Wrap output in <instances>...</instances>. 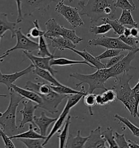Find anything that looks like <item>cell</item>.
Returning <instances> with one entry per match:
<instances>
[{"instance_id": "4dcf8cb0", "label": "cell", "mask_w": 139, "mask_h": 148, "mask_svg": "<svg viewBox=\"0 0 139 148\" xmlns=\"http://www.w3.org/2000/svg\"><path fill=\"white\" fill-rule=\"evenodd\" d=\"M61 36L69 40L75 45L79 44L83 40V38L77 35L76 31L74 30L67 29L64 27H63Z\"/></svg>"}, {"instance_id": "8d00e7d4", "label": "cell", "mask_w": 139, "mask_h": 148, "mask_svg": "<svg viewBox=\"0 0 139 148\" xmlns=\"http://www.w3.org/2000/svg\"><path fill=\"white\" fill-rule=\"evenodd\" d=\"M97 95L94 94L93 93H87L83 97L84 103L89 108V113L91 116H93V112L92 111V108H94L97 105L96 101Z\"/></svg>"}, {"instance_id": "9c48e42d", "label": "cell", "mask_w": 139, "mask_h": 148, "mask_svg": "<svg viewBox=\"0 0 139 148\" xmlns=\"http://www.w3.org/2000/svg\"><path fill=\"white\" fill-rule=\"evenodd\" d=\"M15 34L17 40L16 45L12 48L8 49L3 54H9L10 53L17 49H22L30 53L33 52L38 49V43L32 40L27 35H25L22 33L21 28H19L16 29Z\"/></svg>"}, {"instance_id": "f35d334b", "label": "cell", "mask_w": 139, "mask_h": 148, "mask_svg": "<svg viewBox=\"0 0 139 148\" xmlns=\"http://www.w3.org/2000/svg\"><path fill=\"white\" fill-rule=\"evenodd\" d=\"M121 51L122 50L121 49H107L105 52L102 53V54L96 57V58L100 60L107 58H111L120 55Z\"/></svg>"}, {"instance_id": "f5cc1de1", "label": "cell", "mask_w": 139, "mask_h": 148, "mask_svg": "<svg viewBox=\"0 0 139 148\" xmlns=\"http://www.w3.org/2000/svg\"><path fill=\"white\" fill-rule=\"evenodd\" d=\"M7 95H0V97H7Z\"/></svg>"}, {"instance_id": "681fc988", "label": "cell", "mask_w": 139, "mask_h": 148, "mask_svg": "<svg viewBox=\"0 0 139 148\" xmlns=\"http://www.w3.org/2000/svg\"><path fill=\"white\" fill-rule=\"evenodd\" d=\"M123 35L126 36H129L131 35V29L128 27H125V31L123 32Z\"/></svg>"}, {"instance_id": "603a6c76", "label": "cell", "mask_w": 139, "mask_h": 148, "mask_svg": "<svg viewBox=\"0 0 139 148\" xmlns=\"http://www.w3.org/2000/svg\"><path fill=\"white\" fill-rule=\"evenodd\" d=\"M89 136L87 137H83L81 135V131L78 130L77 136L72 137L69 135L65 145V148H84Z\"/></svg>"}, {"instance_id": "74e56055", "label": "cell", "mask_w": 139, "mask_h": 148, "mask_svg": "<svg viewBox=\"0 0 139 148\" xmlns=\"http://www.w3.org/2000/svg\"><path fill=\"white\" fill-rule=\"evenodd\" d=\"M33 23L34 25V27L32 28L29 32V33L26 35L28 38L32 37L33 38H37L41 36H44L45 31H42L39 25V20H35L33 21Z\"/></svg>"}, {"instance_id": "f907efd6", "label": "cell", "mask_w": 139, "mask_h": 148, "mask_svg": "<svg viewBox=\"0 0 139 148\" xmlns=\"http://www.w3.org/2000/svg\"><path fill=\"white\" fill-rule=\"evenodd\" d=\"M9 55V54H3V56H2L1 57H0V61H1V62L3 61V58H6V57H8ZM0 73H1V70H0Z\"/></svg>"}, {"instance_id": "83f0119b", "label": "cell", "mask_w": 139, "mask_h": 148, "mask_svg": "<svg viewBox=\"0 0 139 148\" xmlns=\"http://www.w3.org/2000/svg\"><path fill=\"white\" fill-rule=\"evenodd\" d=\"M103 23H107L109 24L112 29L114 30V33L115 34L120 35L123 34V32L125 31V27L124 25H122L121 23L117 19H110L108 18H101Z\"/></svg>"}, {"instance_id": "7402d4cb", "label": "cell", "mask_w": 139, "mask_h": 148, "mask_svg": "<svg viewBox=\"0 0 139 148\" xmlns=\"http://www.w3.org/2000/svg\"><path fill=\"white\" fill-rule=\"evenodd\" d=\"M11 88H12L15 91L17 92L21 96L25 98H27L28 100H31L38 105L40 104L42 102V99L41 97L36 92L27 90L26 88L23 89L22 88L17 86V85L15 84H13L12 85Z\"/></svg>"}, {"instance_id": "30bf717a", "label": "cell", "mask_w": 139, "mask_h": 148, "mask_svg": "<svg viewBox=\"0 0 139 148\" xmlns=\"http://www.w3.org/2000/svg\"><path fill=\"white\" fill-rule=\"evenodd\" d=\"M139 52V48L132 51H129L127 55L122 58L117 64L109 68V70L112 75V78H117V77L131 69H135L134 66L131 65V62L135 59L136 53Z\"/></svg>"}, {"instance_id": "d590c367", "label": "cell", "mask_w": 139, "mask_h": 148, "mask_svg": "<svg viewBox=\"0 0 139 148\" xmlns=\"http://www.w3.org/2000/svg\"><path fill=\"white\" fill-rule=\"evenodd\" d=\"M113 132L112 127H108L106 130L102 132V135L108 143L109 148H118V145L115 139V136L113 135Z\"/></svg>"}, {"instance_id": "277c9868", "label": "cell", "mask_w": 139, "mask_h": 148, "mask_svg": "<svg viewBox=\"0 0 139 148\" xmlns=\"http://www.w3.org/2000/svg\"><path fill=\"white\" fill-rule=\"evenodd\" d=\"M70 77L75 78L79 83L76 85L77 88L81 86L83 84H87L89 85L87 93H93L94 91L98 89L105 90L107 88L105 87V83L109 79L112 78L109 69H97L95 73L90 74H83L77 72L70 74Z\"/></svg>"}, {"instance_id": "484cf974", "label": "cell", "mask_w": 139, "mask_h": 148, "mask_svg": "<svg viewBox=\"0 0 139 148\" xmlns=\"http://www.w3.org/2000/svg\"><path fill=\"white\" fill-rule=\"evenodd\" d=\"M10 139H17V138H32V139H44L46 138L47 136H43L41 134L36 132L32 124L30 123L29 125L28 130L26 132L20 133L17 135H14L9 137Z\"/></svg>"}, {"instance_id": "4fadbf2b", "label": "cell", "mask_w": 139, "mask_h": 148, "mask_svg": "<svg viewBox=\"0 0 139 148\" xmlns=\"http://www.w3.org/2000/svg\"><path fill=\"white\" fill-rule=\"evenodd\" d=\"M34 67V65L32 63L25 70L19 72H15L12 74H2L0 73V84H3L7 87L9 91L11 89L12 85L14 84L17 79L26 74L31 72Z\"/></svg>"}, {"instance_id": "f1b7e54d", "label": "cell", "mask_w": 139, "mask_h": 148, "mask_svg": "<svg viewBox=\"0 0 139 148\" xmlns=\"http://www.w3.org/2000/svg\"><path fill=\"white\" fill-rule=\"evenodd\" d=\"M120 22L123 25H129L134 27H138L139 25L135 21L133 16L131 13V11L129 10H122L121 15L119 19Z\"/></svg>"}, {"instance_id": "8fae6325", "label": "cell", "mask_w": 139, "mask_h": 148, "mask_svg": "<svg viewBox=\"0 0 139 148\" xmlns=\"http://www.w3.org/2000/svg\"><path fill=\"white\" fill-rule=\"evenodd\" d=\"M23 108L19 111V112L22 114V119L20 121L19 126V128H25V125L27 123H31L34 126L35 130L39 131L38 127L35 124L34 118L35 110L38 108V105L34 104L33 101L30 100H24L22 101Z\"/></svg>"}, {"instance_id": "ba28073f", "label": "cell", "mask_w": 139, "mask_h": 148, "mask_svg": "<svg viewBox=\"0 0 139 148\" xmlns=\"http://www.w3.org/2000/svg\"><path fill=\"white\" fill-rule=\"evenodd\" d=\"M88 44L90 46H102L107 49H121L122 51H132L136 49L124 43L119 37L110 38L106 36H103L102 37L98 38L97 39L90 40L88 41Z\"/></svg>"}, {"instance_id": "e0dca14e", "label": "cell", "mask_w": 139, "mask_h": 148, "mask_svg": "<svg viewBox=\"0 0 139 148\" xmlns=\"http://www.w3.org/2000/svg\"><path fill=\"white\" fill-rule=\"evenodd\" d=\"M57 118L49 117L45 112H41L40 117L35 116L34 121L35 124L39 128L40 134L43 136H46L49 127L53 123L56 121Z\"/></svg>"}, {"instance_id": "f6af8a7d", "label": "cell", "mask_w": 139, "mask_h": 148, "mask_svg": "<svg viewBox=\"0 0 139 148\" xmlns=\"http://www.w3.org/2000/svg\"><path fill=\"white\" fill-rule=\"evenodd\" d=\"M17 5V16L16 22L19 23L23 21V16L22 14L21 10V0H15Z\"/></svg>"}, {"instance_id": "7bdbcfd3", "label": "cell", "mask_w": 139, "mask_h": 148, "mask_svg": "<svg viewBox=\"0 0 139 148\" xmlns=\"http://www.w3.org/2000/svg\"><path fill=\"white\" fill-rule=\"evenodd\" d=\"M0 136L2 137L4 142V147L5 148H15V145L12 140V139L10 138L9 136L7 135L3 130V129H2L0 127Z\"/></svg>"}, {"instance_id": "7dc6e473", "label": "cell", "mask_w": 139, "mask_h": 148, "mask_svg": "<svg viewBox=\"0 0 139 148\" xmlns=\"http://www.w3.org/2000/svg\"><path fill=\"white\" fill-rule=\"evenodd\" d=\"M131 36L138 39L139 36V29L138 27H133L131 28Z\"/></svg>"}, {"instance_id": "ac0fdd59", "label": "cell", "mask_w": 139, "mask_h": 148, "mask_svg": "<svg viewBox=\"0 0 139 148\" xmlns=\"http://www.w3.org/2000/svg\"><path fill=\"white\" fill-rule=\"evenodd\" d=\"M69 50L72 51L80 57H82L85 61L90 64L91 65L94 66L97 70L105 68V64H103L96 57H94L92 55H91L86 49H84L82 51H79L75 48H70Z\"/></svg>"}, {"instance_id": "816d5d0a", "label": "cell", "mask_w": 139, "mask_h": 148, "mask_svg": "<svg viewBox=\"0 0 139 148\" xmlns=\"http://www.w3.org/2000/svg\"><path fill=\"white\" fill-rule=\"evenodd\" d=\"M64 1H65V0H61V2H64ZM68 1H69V3H71L74 0H68Z\"/></svg>"}, {"instance_id": "f546056e", "label": "cell", "mask_w": 139, "mask_h": 148, "mask_svg": "<svg viewBox=\"0 0 139 148\" xmlns=\"http://www.w3.org/2000/svg\"><path fill=\"white\" fill-rule=\"evenodd\" d=\"M39 48L38 49L37 56L40 57H52L54 55L52 54L49 51L48 44L44 36H41L39 38Z\"/></svg>"}, {"instance_id": "ab89813d", "label": "cell", "mask_w": 139, "mask_h": 148, "mask_svg": "<svg viewBox=\"0 0 139 148\" xmlns=\"http://www.w3.org/2000/svg\"><path fill=\"white\" fill-rule=\"evenodd\" d=\"M120 39L122 41L125 43L126 45H128L132 48L137 49L139 48L138 45L139 43V40L132 36H126L125 35L122 34L119 36Z\"/></svg>"}, {"instance_id": "8992f818", "label": "cell", "mask_w": 139, "mask_h": 148, "mask_svg": "<svg viewBox=\"0 0 139 148\" xmlns=\"http://www.w3.org/2000/svg\"><path fill=\"white\" fill-rule=\"evenodd\" d=\"M39 95V94H38ZM42 99V102L38 105V108L45 110L48 113L54 114L59 112L58 107L69 95H61L56 92L52 91L47 95H39Z\"/></svg>"}, {"instance_id": "bcb514c9", "label": "cell", "mask_w": 139, "mask_h": 148, "mask_svg": "<svg viewBox=\"0 0 139 148\" xmlns=\"http://www.w3.org/2000/svg\"><path fill=\"white\" fill-rule=\"evenodd\" d=\"M132 92L134 97L136 104L139 106V82L132 88Z\"/></svg>"}, {"instance_id": "60d3db41", "label": "cell", "mask_w": 139, "mask_h": 148, "mask_svg": "<svg viewBox=\"0 0 139 148\" xmlns=\"http://www.w3.org/2000/svg\"><path fill=\"white\" fill-rule=\"evenodd\" d=\"M115 6L116 8H120L122 10H129L131 12L135 10V6L131 5L128 0H117Z\"/></svg>"}, {"instance_id": "9a60e30c", "label": "cell", "mask_w": 139, "mask_h": 148, "mask_svg": "<svg viewBox=\"0 0 139 148\" xmlns=\"http://www.w3.org/2000/svg\"><path fill=\"white\" fill-rule=\"evenodd\" d=\"M71 109L72 108H71L70 106H69V105L65 104V107L63 109V110L62 111L60 116L57 118L56 121L54 122V124L52 127L51 131H50V134L47 136L46 138L45 139V141L43 144V147L47 144L50 139L52 138V137L55 135L56 132H60L61 129L62 127V126L64 125L66 118H67V116L69 113Z\"/></svg>"}, {"instance_id": "836d02e7", "label": "cell", "mask_w": 139, "mask_h": 148, "mask_svg": "<svg viewBox=\"0 0 139 148\" xmlns=\"http://www.w3.org/2000/svg\"><path fill=\"white\" fill-rule=\"evenodd\" d=\"M112 29L111 26L107 23H103L100 25H93L90 27L89 31L94 35H103L108 33Z\"/></svg>"}, {"instance_id": "d6a6232c", "label": "cell", "mask_w": 139, "mask_h": 148, "mask_svg": "<svg viewBox=\"0 0 139 148\" xmlns=\"http://www.w3.org/2000/svg\"><path fill=\"white\" fill-rule=\"evenodd\" d=\"M114 117L118 120L120 122L122 123L127 127H128L132 132L133 135L136 137H139V127L132 123L128 118L123 117L118 114H115Z\"/></svg>"}, {"instance_id": "d4e9b609", "label": "cell", "mask_w": 139, "mask_h": 148, "mask_svg": "<svg viewBox=\"0 0 139 148\" xmlns=\"http://www.w3.org/2000/svg\"><path fill=\"white\" fill-rule=\"evenodd\" d=\"M78 64H84L89 66L92 68L95 69L94 66L91 65L90 64L88 63L85 60L84 61H79V60H70L64 58H56L54 57L50 61V65L51 66H73Z\"/></svg>"}, {"instance_id": "1f68e13d", "label": "cell", "mask_w": 139, "mask_h": 148, "mask_svg": "<svg viewBox=\"0 0 139 148\" xmlns=\"http://www.w3.org/2000/svg\"><path fill=\"white\" fill-rule=\"evenodd\" d=\"M50 86L54 91L56 92V93H58L61 95H73V94H77L85 91L84 86H82V90L81 91H77L71 87L64 85L63 84L59 86H53L51 85H50Z\"/></svg>"}, {"instance_id": "cb8c5ba5", "label": "cell", "mask_w": 139, "mask_h": 148, "mask_svg": "<svg viewBox=\"0 0 139 148\" xmlns=\"http://www.w3.org/2000/svg\"><path fill=\"white\" fill-rule=\"evenodd\" d=\"M32 72L35 75H37L40 78L50 83V85H51L59 86L63 85L58 80H57L54 78V75H53L51 72L47 70H43L36 66H34Z\"/></svg>"}, {"instance_id": "5bb4252c", "label": "cell", "mask_w": 139, "mask_h": 148, "mask_svg": "<svg viewBox=\"0 0 139 148\" xmlns=\"http://www.w3.org/2000/svg\"><path fill=\"white\" fill-rule=\"evenodd\" d=\"M106 142L102 135L101 127L99 126L91 131L84 148H108L105 145Z\"/></svg>"}, {"instance_id": "7a4b0ae2", "label": "cell", "mask_w": 139, "mask_h": 148, "mask_svg": "<svg viewBox=\"0 0 139 148\" xmlns=\"http://www.w3.org/2000/svg\"><path fill=\"white\" fill-rule=\"evenodd\" d=\"M133 75L125 72L119 75L116 79V84L113 87L117 95V99L125 105L130 114L134 117H139V106L136 104L134 97L130 87L129 82Z\"/></svg>"}, {"instance_id": "44dd1931", "label": "cell", "mask_w": 139, "mask_h": 148, "mask_svg": "<svg viewBox=\"0 0 139 148\" xmlns=\"http://www.w3.org/2000/svg\"><path fill=\"white\" fill-rule=\"evenodd\" d=\"M117 100L118 99L116 93L113 88L107 89L102 94L97 95L96 97L97 105L100 106L108 105Z\"/></svg>"}, {"instance_id": "3957f363", "label": "cell", "mask_w": 139, "mask_h": 148, "mask_svg": "<svg viewBox=\"0 0 139 148\" xmlns=\"http://www.w3.org/2000/svg\"><path fill=\"white\" fill-rule=\"evenodd\" d=\"M9 91L10 102L6 111L0 112V125L4 132L10 137L20 133V128L16 124L17 112L20 103L25 98L12 88Z\"/></svg>"}, {"instance_id": "2e32d148", "label": "cell", "mask_w": 139, "mask_h": 148, "mask_svg": "<svg viewBox=\"0 0 139 148\" xmlns=\"http://www.w3.org/2000/svg\"><path fill=\"white\" fill-rule=\"evenodd\" d=\"M17 22H12L8 19V14L0 12V44L1 40L3 38L4 34L7 31L11 33V38L13 39L16 37L15 31Z\"/></svg>"}, {"instance_id": "d6986e66", "label": "cell", "mask_w": 139, "mask_h": 148, "mask_svg": "<svg viewBox=\"0 0 139 148\" xmlns=\"http://www.w3.org/2000/svg\"><path fill=\"white\" fill-rule=\"evenodd\" d=\"M45 26L46 29L44 35L45 38L48 39L51 37L61 36L63 26L60 25L54 18L48 20L45 23Z\"/></svg>"}, {"instance_id": "db71d44e", "label": "cell", "mask_w": 139, "mask_h": 148, "mask_svg": "<svg viewBox=\"0 0 139 148\" xmlns=\"http://www.w3.org/2000/svg\"><path fill=\"white\" fill-rule=\"evenodd\" d=\"M128 1H129V0H128Z\"/></svg>"}, {"instance_id": "e575fe53", "label": "cell", "mask_w": 139, "mask_h": 148, "mask_svg": "<svg viewBox=\"0 0 139 148\" xmlns=\"http://www.w3.org/2000/svg\"><path fill=\"white\" fill-rule=\"evenodd\" d=\"M17 140L22 142L27 148H43V145L44 139H32V138H17Z\"/></svg>"}, {"instance_id": "ffe728a7", "label": "cell", "mask_w": 139, "mask_h": 148, "mask_svg": "<svg viewBox=\"0 0 139 148\" xmlns=\"http://www.w3.org/2000/svg\"><path fill=\"white\" fill-rule=\"evenodd\" d=\"M51 41V45L54 49H58L63 51L66 49L75 48L76 45L69 40L61 36H57L48 38Z\"/></svg>"}, {"instance_id": "ee69618b", "label": "cell", "mask_w": 139, "mask_h": 148, "mask_svg": "<svg viewBox=\"0 0 139 148\" xmlns=\"http://www.w3.org/2000/svg\"><path fill=\"white\" fill-rule=\"evenodd\" d=\"M125 56L124 54H120L117 56L111 58L109 61L107 62V63L105 64V68L106 69H109L111 67H113L114 65H115L116 64H117V63L121 60L122 58L125 57Z\"/></svg>"}, {"instance_id": "6da1fadb", "label": "cell", "mask_w": 139, "mask_h": 148, "mask_svg": "<svg viewBox=\"0 0 139 148\" xmlns=\"http://www.w3.org/2000/svg\"><path fill=\"white\" fill-rule=\"evenodd\" d=\"M78 5L82 9L79 12L81 16L90 18L91 23L102 18L113 19L116 10L114 0H88L87 3L84 0H80Z\"/></svg>"}, {"instance_id": "4316f807", "label": "cell", "mask_w": 139, "mask_h": 148, "mask_svg": "<svg viewBox=\"0 0 139 148\" xmlns=\"http://www.w3.org/2000/svg\"><path fill=\"white\" fill-rule=\"evenodd\" d=\"M71 116H68L65 120V123L64 124V127L62 130L60 131L59 133L60 134L57 136V137L59 139V148H65V145L66 143L67 140L69 137V128L70 124L71 123Z\"/></svg>"}, {"instance_id": "c3c4849f", "label": "cell", "mask_w": 139, "mask_h": 148, "mask_svg": "<svg viewBox=\"0 0 139 148\" xmlns=\"http://www.w3.org/2000/svg\"><path fill=\"white\" fill-rule=\"evenodd\" d=\"M128 142L129 148H139V144L136 142H134L129 139L128 140Z\"/></svg>"}, {"instance_id": "52a82bcc", "label": "cell", "mask_w": 139, "mask_h": 148, "mask_svg": "<svg viewBox=\"0 0 139 148\" xmlns=\"http://www.w3.org/2000/svg\"><path fill=\"white\" fill-rule=\"evenodd\" d=\"M53 2L56 0H21L22 14L23 17L31 16L36 11L48 10Z\"/></svg>"}, {"instance_id": "5b68a950", "label": "cell", "mask_w": 139, "mask_h": 148, "mask_svg": "<svg viewBox=\"0 0 139 148\" xmlns=\"http://www.w3.org/2000/svg\"><path fill=\"white\" fill-rule=\"evenodd\" d=\"M55 11L60 14L74 28L82 26L84 24L78 8L76 7L67 5L61 1L58 2Z\"/></svg>"}, {"instance_id": "7c38bea8", "label": "cell", "mask_w": 139, "mask_h": 148, "mask_svg": "<svg viewBox=\"0 0 139 148\" xmlns=\"http://www.w3.org/2000/svg\"><path fill=\"white\" fill-rule=\"evenodd\" d=\"M23 54L30 60L34 66H36L43 70H47L51 73L54 75L58 73V71L54 70L50 65L51 60L54 58L55 56L47 57H40L35 56L32 53L28 52L25 51H23Z\"/></svg>"}, {"instance_id": "b9f144b4", "label": "cell", "mask_w": 139, "mask_h": 148, "mask_svg": "<svg viewBox=\"0 0 139 148\" xmlns=\"http://www.w3.org/2000/svg\"><path fill=\"white\" fill-rule=\"evenodd\" d=\"M115 139L118 145V148H129L128 142L126 140L125 134H120L115 132Z\"/></svg>"}]
</instances>
